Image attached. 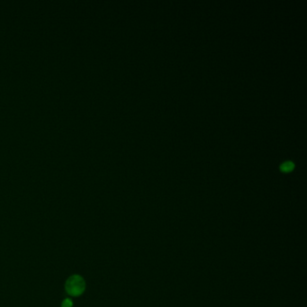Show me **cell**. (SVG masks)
Masks as SVG:
<instances>
[{"mask_svg": "<svg viewBox=\"0 0 307 307\" xmlns=\"http://www.w3.org/2000/svg\"><path fill=\"white\" fill-rule=\"evenodd\" d=\"M86 288V283L83 277L79 275H74L70 276L66 284H65V289L67 293L72 296H79Z\"/></svg>", "mask_w": 307, "mask_h": 307, "instance_id": "1", "label": "cell"}, {"mask_svg": "<svg viewBox=\"0 0 307 307\" xmlns=\"http://www.w3.org/2000/svg\"><path fill=\"white\" fill-rule=\"evenodd\" d=\"M294 163L292 161H286V162H284V163H282L281 164V166H280V168H281V170H283V171H290L291 170L292 168H294Z\"/></svg>", "mask_w": 307, "mask_h": 307, "instance_id": "2", "label": "cell"}, {"mask_svg": "<svg viewBox=\"0 0 307 307\" xmlns=\"http://www.w3.org/2000/svg\"><path fill=\"white\" fill-rule=\"evenodd\" d=\"M72 305H73V302L68 298H66L61 304V307H72Z\"/></svg>", "mask_w": 307, "mask_h": 307, "instance_id": "3", "label": "cell"}]
</instances>
